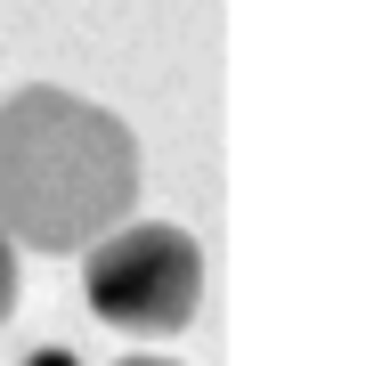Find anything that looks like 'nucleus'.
Wrapping results in <instances>:
<instances>
[{"label": "nucleus", "mask_w": 366, "mask_h": 366, "mask_svg": "<svg viewBox=\"0 0 366 366\" xmlns=\"http://www.w3.org/2000/svg\"><path fill=\"white\" fill-rule=\"evenodd\" d=\"M114 366H179V358H114Z\"/></svg>", "instance_id": "39448f33"}, {"label": "nucleus", "mask_w": 366, "mask_h": 366, "mask_svg": "<svg viewBox=\"0 0 366 366\" xmlns=\"http://www.w3.org/2000/svg\"><path fill=\"white\" fill-rule=\"evenodd\" d=\"M9 310H16V236L0 220V326H9Z\"/></svg>", "instance_id": "7ed1b4c3"}, {"label": "nucleus", "mask_w": 366, "mask_h": 366, "mask_svg": "<svg viewBox=\"0 0 366 366\" xmlns=\"http://www.w3.org/2000/svg\"><path fill=\"white\" fill-rule=\"evenodd\" d=\"M139 212V139L122 114L25 81L0 98V220L25 252H90Z\"/></svg>", "instance_id": "f257e3e1"}, {"label": "nucleus", "mask_w": 366, "mask_h": 366, "mask_svg": "<svg viewBox=\"0 0 366 366\" xmlns=\"http://www.w3.org/2000/svg\"><path fill=\"white\" fill-rule=\"evenodd\" d=\"M90 317H106L131 342H171L204 310V244L171 220H122L81 252Z\"/></svg>", "instance_id": "f03ea898"}, {"label": "nucleus", "mask_w": 366, "mask_h": 366, "mask_svg": "<svg viewBox=\"0 0 366 366\" xmlns=\"http://www.w3.org/2000/svg\"><path fill=\"white\" fill-rule=\"evenodd\" d=\"M33 366H74V358H66V350H41V358H33Z\"/></svg>", "instance_id": "20e7f679"}]
</instances>
